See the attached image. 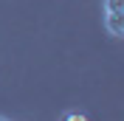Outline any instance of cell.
I'll use <instances>...</instances> for the list:
<instances>
[{
    "label": "cell",
    "instance_id": "6da1fadb",
    "mask_svg": "<svg viewBox=\"0 0 124 121\" xmlns=\"http://www.w3.org/2000/svg\"><path fill=\"white\" fill-rule=\"evenodd\" d=\"M104 8V28L113 37H124V0H101Z\"/></svg>",
    "mask_w": 124,
    "mask_h": 121
},
{
    "label": "cell",
    "instance_id": "7a4b0ae2",
    "mask_svg": "<svg viewBox=\"0 0 124 121\" xmlns=\"http://www.w3.org/2000/svg\"><path fill=\"white\" fill-rule=\"evenodd\" d=\"M68 118L70 121H85V115H82V113H68Z\"/></svg>",
    "mask_w": 124,
    "mask_h": 121
}]
</instances>
